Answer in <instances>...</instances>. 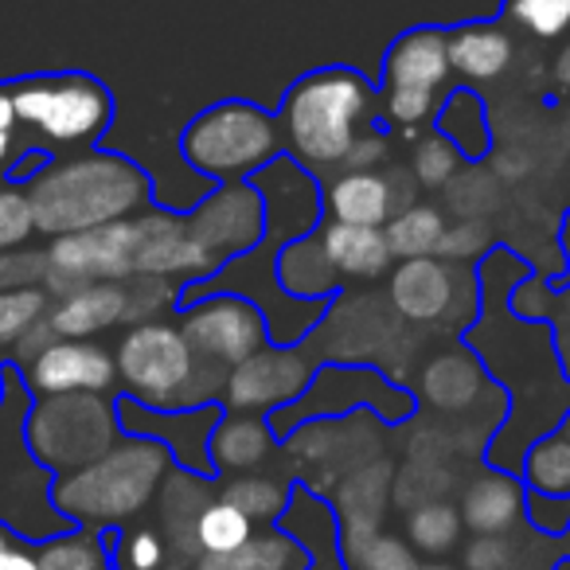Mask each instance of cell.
<instances>
[{"label":"cell","mask_w":570,"mask_h":570,"mask_svg":"<svg viewBox=\"0 0 570 570\" xmlns=\"http://www.w3.org/2000/svg\"><path fill=\"white\" fill-rule=\"evenodd\" d=\"M43 250H0V289H20V285H43Z\"/></svg>","instance_id":"cell-44"},{"label":"cell","mask_w":570,"mask_h":570,"mask_svg":"<svg viewBox=\"0 0 570 570\" xmlns=\"http://www.w3.org/2000/svg\"><path fill=\"white\" fill-rule=\"evenodd\" d=\"M313 367L309 352L302 348H282V344H266L262 352H254L250 360L235 364L223 380L219 406L227 414H269L294 406L297 399L309 391Z\"/></svg>","instance_id":"cell-10"},{"label":"cell","mask_w":570,"mask_h":570,"mask_svg":"<svg viewBox=\"0 0 570 570\" xmlns=\"http://www.w3.org/2000/svg\"><path fill=\"white\" fill-rule=\"evenodd\" d=\"M438 134L469 160H484L492 153L489 137V110H484L476 90H453L442 106H438Z\"/></svg>","instance_id":"cell-29"},{"label":"cell","mask_w":570,"mask_h":570,"mask_svg":"<svg viewBox=\"0 0 570 570\" xmlns=\"http://www.w3.org/2000/svg\"><path fill=\"white\" fill-rule=\"evenodd\" d=\"M414 562H419L414 547L391 531H380L348 554V570H411Z\"/></svg>","instance_id":"cell-39"},{"label":"cell","mask_w":570,"mask_h":570,"mask_svg":"<svg viewBox=\"0 0 570 570\" xmlns=\"http://www.w3.org/2000/svg\"><path fill=\"white\" fill-rule=\"evenodd\" d=\"M114 403H118L121 434L160 442L168 453H173L176 469H188V473H199V476H215L212 458H207V442H212L215 422L223 419L219 403L188 406V411H153V406H141L126 395H118Z\"/></svg>","instance_id":"cell-13"},{"label":"cell","mask_w":570,"mask_h":570,"mask_svg":"<svg viewBox=\"0 0 570 570\" xmlns=\"http://www.w3.org/2000/svg\"><path fill=\"white\" fill-rule=\"evenodd\" d=\"M28 149H90L114 121V98L90 75H32L9 82Z\"/></svg>","instance_id":"cell-5"},{"label":"cell","mask_w":570,"mask_h":570,"mask_svg":"<svg viewBox=\"0 0 570 570\" xmlns=\"http://www.w3.org/2000/svg\"><path fill=\"white\" fill-rule=\"evenodd\" d=\"M419 406L414 391L399 387L395 380H387L383 372L367 364H325L317 367L309 391L297 399L294 406L269 414V426H274L277 442L289 438L297 426L317 419H348V414L372 411L380 422L395 426V422H406Z\"/></svg>","instance_id":"cell-8"},{"label":"cell","mask_w":570,"mask_h":570,"mask_svg":"<svg viewBox=\"0 0 570 570\" xmlns=\"http://www.w3.org/2000/svg\"><path fill=\"white\" fill-rule=\"evenodd\" d=\"M523 500H528V489L520 476L489 469L465 484L458 512L473 535H512L523 523Z\"/></svg>","instance_id":"cell-20"},{"label":"cell","mask_w":570,"mask_h":570,"mask_svg":"<svg viewBox=\"0 0 570 570\" xmlns=\"http://www.w3.org/2000/svg\"><path fill=\"white\" fill-rule=\"evenodd\" d=\"M36 235V215L20 184L0 180V250H20Z\"/></svg>","instance_id":"cell-38"},{"label":"cell","mask_w":570,"mask_h":570,"mask_svg":"<svg viewBox=\"0 0 570 570\" xmlns=\"http://www.w3.org/2000/svg\"><path fill=\"white\" fill-rule=\"evenodd\" d=\"M461 512L450 500H422L406 512V543L414 547V554H450L461 543Z\"/></svg>","instance_id":"cell-33"},{"label":"cell","mask_w":570,"mask_h":570,"mask_svg":"<svg viewBox=\"0 0 570 570\" xmlns=\"http://www.w3.org/2000/svg\"><path fill=\"white\" fill-rule=\"evenodd\" d=\"M277 450V434L269 426V419L262 414H227L215 422L212 442H207V458H212L215 476L219 473H254L269 461V453Z\"/></svg>","instance_id":"cell-22"},{"label":"cell","mask_w":570,"mask_h":570,"mask_svg":"<svg viewBox=\"0 0 570 570\" xmlns=\"http://www.w3.org/2000/svg\"><path fill=\"white\" fill-rule=\"evenodd\" d=\"M277 531H285L309 554L305 570H348V559H344L341 547V523H336L333 504L321 492L294 484V497H289V508L277 520Z\"/></svg>","instance_id":"cell-18"},{"label":"cell","mask_w":570,"mask_h":570,"mask_svg":"<svg viewBox=\"0 0 570 570\" xmlns=\"http://www.w3.org/2000/svg\"><path fill=\"white\" fill-rule=\"evenodd\" d=\"M17 372L32 399L110 395L118 387L114 352L98 341H63V336H56L28 364H20Z\"/></svg>","instance_id":"cell-12"},{"label":"cell","mask_w":570,"mask_h":570,"mask_svg":"<svg viewBox=\"0 0 570 570\" xmlns=\"http://www.w3.org/2000/svg\"><path fill=\"white\" fill-rule=\"evenodd\" d=\"M51 309V294L43 285H20V289H0V352L32 333Z\"/></svg>","instance_id":"cell-35"},{"label":"cell","mask_w":570,"mask_h":570,"mask_svg":"<svg viewBox=\"0 0 570 570\" xmlns=\"http://www.w3.org/2000/svg\"><path fill=\"white\" fill-rule=\"evenodd\" d=\"M445 227H450V223H445L442 207L406 204V207H399V212L391 215L387 227H383V235H387V250H391V258H395V262L434 258Z\"/></svg>","instance_id":"cell-30"},{"label":"cell","mask_w":570,"mask_h":570,"mask_svg":"<svg viewBox=\"0 0 570 570\" xmlns=\"http://www.w3.org/2000/svg\"><path fill=\"white\" fill-rule=\"evenodd\" d=\"M274 282L294 302H333L341 294V277L333 274L317 230L285 243L274 258Z\"/></svg>","instance_id":"cell-24"},{"label":"cell","mask_w":570,"mask_h":570,"mask_svg":"<svg viewBox=\"0 0 570 570\" xmlns=\"http://www.w3.org/2000/svg\"><path fill=\"white\" fill-rule=\"evenodd\" d=\"M554 82H559L562 90H570V43L559 51V59H554Z\"/></svg>","instance_id":"cell-49"},{"label":"cell","mask_w":570,"mask_h":570,"mask_svg":"<svg viewBox=\"0 0 570 570\" xmlns=\"http://www.w3.org/2000/svg\"><path fill=\"white\" fill-rule=\"evenodd\" d=\"M184 227L219 262L243 258L266 235V204L250 180L215 184L191 212H184Z\"/></svg>","instance_id":"cell-11"},{"label":"cell","mask_w":570,"mask_h":570,"mask_svg":"<svg viewBox=\"0 0 570 570\" xmlns=\"http://www.w3.org/2000/svg\"><path fill=\"white\" fill-rule=\"evenodd\" d=\"M484 387V367L481 360H473L469 352H442L434 356L419 375V387H414V399L422 395V403H430L442 414H461L481 399Z\"/></svg>","instance_id":"cell-25"},{"label":"cell","mask_w":570,"mask_h":570,"mask_svg":"<svg viewBox=\"0 0 570 570\" xmlns=\"http://www.w3.org/2000/svg\"><path fill=\"white\" fill-rule=\"evenodd\" d=\"M523 520L543 539H559L570 528V497H535L528 492L523 500Z\"/></svg>","instance_id":"cell-43"},{"label":"cell","mask_w":570,"mask_h":570,"mask_svg":"<svg viewBox=\"0 0 570 570\" xmlns=\"http://www.w3.org/2000/svg\"><path fill=\"white\" fill-rule=\"evenodd\" d=\"M387 492H391V465L380 458L352 469L341 481V489H336V497L328 500V504H333L336 523H341L344 559H348L360 543H367V539L383 531L380 520H383V508H387Z\"/></svg>","instance_id":"cell-17"},{"label":"cell","mask_w":570,"mask_h":570,"mask_svg":"<svg viewBox=\"0 0 570 570\" xmlns=\"http://www.w3.org/2000/svg\"><path fill=\"white\" fill-rule=\"evenodd\" d=\"M215 476H199L188 473V469H173L168 481L160 484V523H165V535L168 547L184 559H199V547H196V523L199 512L212 504L219 492L212 489Z\"/></svg>","instance_id":"cell-23"},{"label":"cell","mask_w":570,"mask_h":570,"mask_svg":"<svg viewBox=\"0 0 570 570\" xmlns=\"http://www.w3.org/2000/svg\"><path fill=\"white\" fill-rule=\"evenodd\" d=\"M372 98L375 87L348 67H328L297 79L277 110L282 145L289 149L285 157L297 160L305 173H341L356 137L367 134Z\"/></svg>","instance_id":"cell-3"},{"label":"cell","mask_w":570,"mask_h":570,"mask_svg":"<svg viewBox=\"0 0 570 570\" xmlns=\"http://www.w3.org/2000/svg\"><path fill=\"white\" fill-rule=\"evenodd\" d=\"M450 79V32L414 28L391 43L383 59V90H442Z\"/></svg>","instance_id":"cell-19"},{"label":"cell","mask_w":570,"mask_h":570,"mask_svg":"<svg viewBox=\"0 0 570 570\" xmlns=\"http://www.w3.org/2000/svg\"><path fill=\"white\" fill-rule=\"evenodd\" d=\"M277 118L250 102H219L196 114L180 137V157L196 176L212 184L250 180L282 157Z\"/></svg>","instance_id":"cell-6"},{"label":"cell","mask_w":570,"mask_h":570,"mask_svg":"<svg viewBox=\"0 0 570 570\" xmlns=\"http://www.w3.org/2000/svg\"><path fill=\"white\" fill-rule=\"evenodd\" d=\"M0 395H4V375H0Z\"/></svg>","instance_id":"cell-54"},{"label":"cell","mask_w":570,"mask_h":570,"mask_svg":"<svg viewBox=\"0 0 570 570\" xmlns=\"http://www.w3.org/2000/svg\"><path fill=\"white\" fill-rule=\"evenodd\" d=\"M165 554H168L165 539L153 528H134L114 539V562L121 570H160L165 567Z\"/></svg>","instance_id":"cell-41"},{"label":"cell","mask_w":570,"mask_h":570,"mask_svg":"<svg viewBox=\"0 0 570 570\" xmlns=\"http://www.w3.org/2000/svg\"><path fill=\"white\" fill-rule=\"evenodd\" d=\"M554 543H562V554H559V562H562V559H567V562H570V528H567V531H562V535H559V539H554Z\"/></svg>","instance_id":"cell-51"},{"label":"cell","mask_w":570,"mask_h":570,"mask_svg":"<svg viewBox=\"0 0 570 570\" xmlns=\"http://www.w3.org/2000/svg\"><path fill=\"white\" fill-rule=\"evenodd\" d=\"M160 570H188V567H180V562H165Z\"/></svg>","instance_id":"cell-53"},{"label":"cell","mask_w":570,"mask_h":570,"mask_svg":"<svg viewBox=\"0 0 570 570\" xmlns=\"http://www.w3.org/2000/svg\"><path fill=\"white\" fill-rule=\"evenodd\" d=\"M515 543L508 535H473L465 547V570H512Z\"/></svg>","instance_id":"cell-46"},{"label":"cell","mask_w":570,"mask_h":570,"mask_svg":"<svg viewBox=\"0 0 570 570\" xmlns=\"http://www.w3.org/2000/svg\"><path fill=\"white\" fill-rule=\"evenodd\" d=\"M504 20L535 40H559L570 32V0H508Z\"/></svg>","instance_id":"cell-37"},{"label":"cell","mask_w":570,"mask_h":570,"mask_svg":"<svg viewBox=\"0 0 570 570\" xmlns=\"http://www.w3.org/2000/svg\"><path fill=\"white\" fill-rule=\"evenodd\" d=\"M325 207L336 223H356V227H387L399 207L414 204V184L399 168L387 173H336L328 188H321Z\"/></svg>","instance_id":"cell-15"},{"label":"cell","mask_w":570,"mask_h":570,"mask_svg":"<svg viewBox=\"0 0 570 570\" xmlns=\"http://www.w3.org/2000/svg\"><path fill=\"white\" fill-rule=\"evenodd\" d=\"M180 309V333L196 348L199 360L230 372L235 364L250 360L269 344V328L258 305L235 294H204L176 305Z\"/></svg>","instance_id":"cell-9"},{"label":"cell","mask_w":570,"mask_h":570,"mask_svg":"<svg viewBox=\"0 0 570 570\" xmlns=\"http://www.w3.org/2000/svg\"><path fill=\"white\" fill-rule=\"evenodd\" d=\"M114 539L118 531L71 528L36 543V567L40 570H114Z\"/></svg>","instance_id":"cell-28"},{"label":"cell","mask_w":570,"mask_h":570,"mask_svg":"<svg viewBox=\"0 0 570 570\" xmlns=\"http://www.w3.org/2000/svg\"><path fill=\"white\" fill-rule=\"evenodd\" d=\"M173 469V453L160 442L121 434L98 461L51 481V508L71 528L118 531L157 500Z\"/></svg>","instance_id":"cell-2"},{"label":"cell","mask_w":570,"mask_h":570,"mask_svg":"<svg viewBox=\"0 0 570 570\" xmlns=\"http://www.w3.org/2000/svg\"><path fill=\"white\" fill-rule=\"evenodd\" d=\"M461 153L445 141L442 134H426L414 141V153H411V180L419 188H445L453 176L461 173Z\"/></svg>","instance_id":"cell-36"},{"label":"cell","mask_w":570,"mask_h":570,"mask_svg":"<svg viewBox=\"0 0 570 570\" xmlns=\"http://www.w3.org/2000/svg\"><path fill=\"white\" fill-rule=\"evenodd\" d=\"M489 246H492V230L481 219H461L453 227H445L434 258H442L445 266H465V262L489 254Z\"/></svg>","instance_id":"cell-40"},{"label":"cell","mask_w":570,"mask_h":570,"mask_svg":"<svg viewBox=\"0 0 570 570\" xmlns=\"http://www.w3.org/2000/svg\"><path fill=\"white\" fill-rule=\"evenodd\" d=\"M512 56L515 43L504 24H461L450 32V71L465 82H497Z\"/></svg>","instance_id":"cell-26"},{"label":"cell","mask_w":570,"mask_h":570,"mask_svg":"<svg viewBox=\"0 0 570 570\" xmlns=\"http://www.w3.org/2000/svg\"><path fill=\"white\" fill-rule=\"evenodd\" d=\"M411 570H461V567H450V562H414V567Z\"/></svg>","instance_id":"cell-50"},{"label":"cell","mask_w":570,"mask_h":570,"mask_svg":"<svg viewBox=\"0 0 570 570\" xmlns=\"http://www.w3.org/2000/svg\"><path fill=\"white\" fill-rule=\"evenodd\" d=\"M387 160V141H383L380 134H360L356 145L348 149V157H344L341 173H380V165Z\"/></svg>","instance_id":"cell-47"},{"label":"cell","mask_w":570,"mask_h":570,"mask_svg":"<svg viewBox=\"0 0 570 570\" xmlns=\"http://www.w3.org/2000/svg\"><path fill=\"white\" fill-rule=\"evenodd\" d=\"M0 570H40L36 567V543L20 539L17 531L0 535Z\"/></svg>","instance_id":"cell-48"},{"label":"cell","mask_w":570,"mask_h":570,"mask_svg":"<svg viewBox=\"0 0 570 570\" xmlns=\"http://www.w3.org/2000/svg\"><path fill=\"white\" fill-rule=\"evenodd\" d=\"M309 554L277 528L254 531V539L246 547H238L235 554H204L196 559V570H305Z\"/></svg>","instance_id":"cell-27"},{"label":"cell","mask_w":570,"mask_h":570,"mask_svg":"<svg viewBox=\"0 0 570 570\" xmlns=\"http://www.w3.org/2000/svg\"><path fill=\"white\" fill-rule=\"evenodd\" d=\"M24 153L40 149H28L24 145V129H20L17 106H12V90L0 82V176H9L24 160Z\"/></svg>","instance_id":"cell-42"},{"label":"cell","mask_w":570,"mask_h":570,"mask_svg":"<svg viewBox=\"0 0 570 570\" xmlns=\"http://www.w3.org/2000/svg\"><path fill=\"white\" fill-rule=\"evenodd\" d=\"M118 403L106 395L32 399L24 414V445L51 476H67L98 461L110 445H118Z\"/></svg>","instance_id":"cell-7"},{"label":"cell","mask_w":570,"mask_h":570,"mask_svg":"<svg viewBox=\"0 0 570 570\" xmlns=\"http://www.w3.org/2000/svg\"><path fill=\"white\" fill-rule=\"evenodd\" d=\"M294 484H285L282 476H262V473H238L219 489V500L235 504L254 528H277L282 512L289 508Z\"/></svg>","instance_id":"cell-31"},{"label":"cell","mask_w":570,"mask_h":570,"mask_svg":"<svg viewBox=\"0 0 570 570\" xmlns=\"http://www.w3.org/2000/svg\"><path fill=\"white\" fill-rule=\"evenodd\" d=\"M559 434H562V438H567V442H570V411H567V419H562V426H559Z\"/></svg>","instance_id":"cell-52"},{"label":"cell","mask_w":570,"mask_h":570,"mask_svg":"<svg viewBox=\"0 0 570 570\" xmlns=\"http://www.w3.org/2000/svg\"><path fill=\"white\" fill-rule=\"evenodd\" d=\"M121 325L129 328V282H87L48 309V328L63 341H95Z\"/></svg>","instance_id":"cell-16"},{"label":"cell","mask_w":570,"mask_h":570,"mask_svg":"<svg viewBox=\"0 0 570 570\" xmlns=\"http://www.w3.org/2000/svg\"><path fill=\"white\" fill-rule=\"evenodd\" d=\"M515 469H520L515 476L523 481V489L535 497H570V442L559 430L535 438Z\"/></svg>","instance_id":"cell-32"},{"label":"cell","mask_w":570,"mask_h":570,"mask_svg":"<svg viewBox=\"0 0 570 570\" xmlns=\"http://www.w3.org/2000/svg\"><path fill=\"white\" fill-rule=\"evenodd\" d=\"M254 523L238 512L235 504L215 497L212 504L199 512V523H196V547H199V559L204 554H235L238 547H246L254 539Z\"/></svg>","instance_id":"cell-34"},{"label":"cell","mask_w":570,"mask_h":570,"mask_svg":"<svg viewBox=\"0 0 570 570\" xmlns=\"http://www.w3.org/2000/svg\"><path fill=\"white\" fill-rule=\"evenodd\" d=\"M121 395L153 411H188L212 406L223 395L227 372L196 356L173 321L129 325L114 348Z\"/></svg>","instance_id":"cell-4"},{"label":"cell","mask_w":570,"mask_h":570,"mask_svg":"<svg viewBox=\"0 0 570 570\" xmlns=\"http://www.w3.org/2000/svg\"><path fill=\"white\" fill-rule=\"evenodd\" d=\"M458 269L442 258H406L387 274V305L406 325H442L458 302Z\"/></svg>","instance_id":"cell-14"},{"label":"cell","mask_w":570,"mask_h":570,"mask_svg":"<svg viewBox=\"0 0 570 570\" xmlns=\"http://www.w3.org/2000/svg\"><path fill=\"white\" fill-rule=\"evenodd\" d=\"M438 114L434 90H387V118L399 126H422Z\"/></svg>","instance_id":"cell-45"},{"label":"cell","mask_w":570,"mask_h":570,"mask_svg":"<svg viewBox=\"0 0 570 570\" xmlns=\"http://www.w3.org/2000/svg\"><path fill=\"white\" fill-rule=\"evenodd\" d=\"M36 215V235H79L106 223L134 219L153 207V180L137 160L121 153H71L48 160L24 180Z\"/></svg>","instance_id":"cell-1"},{"label":"cell","mask_w":570,"mask_h":570,"mask_svg":"<svg viewBox=\"0 0 570 570\" xmlns=\"http://www.w3.org/2000/svg\"><path fill=\"white\" fill-rule=\"evenodd\" d=\"M317 238H321V250H325L328 266H333V274L341 277V285L375 282V277L391 274V266H395L383 227H356V223L321 219Z\"/></svg>","instance_id":"cell-21"}]
</instances>
